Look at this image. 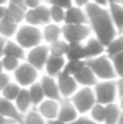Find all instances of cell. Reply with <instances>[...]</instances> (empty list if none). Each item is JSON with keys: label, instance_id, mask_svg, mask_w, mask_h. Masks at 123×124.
Returning a JSON list of instances; mask_svg holds the SVG:
<instances>
[{"label": "cell", "instance_id": "cell-21", "mask_svg": "<svg viewBox=\"0 0 123 124\" xmlns=\"http://www.w3.org/2000/svg\"><path fill=\"white\" fill-rule=\"evenodd\" d=\"M27 9L24 8L23 4H16V3H8L5 5V16L11 19L16 24H21L24 23V17Z\"/></svg>", "mask_w": 123, "mask_h": 124}, {"label": "cell", "instance_id": "cell-9", "mask_svg": "<svg viewBox=\"0 0 123 124\" xmlns=\"http://www.w3.org/2000/svg\"><path fill=\"white\" fill-rule=\"evenodd\" d=\"M24 23L33 26H39L41 28L42 25L48 24L49 21V7L48 4L42 3L39 7L33 8V9H27L24 17Z\"/></svg>", "mask_w": 123, "mask_h": 124}, {"label": "cell", "instance_id": "cell-29", "mask_svg": "<svg viewBox=\"0 0 123 124\" xmlns=\"http://www.w3.org/2000/svg\"><path fill=\"white\" fill-rule=\"evenodd\" d=\"M65 58L68 61H85L83 52H82V44H68Z\"/></svg>", "mask_w": 123, "mask_h": 124}, {"label": "cell", "instance_id": "cell-4", "mask_svg": "<svg viewBox=\"0 0 123 124\" xmlns=\"http://www.w3.org/2000/svg\"><path fill=\"white\" fill-rule=\"evenodd\" d=\"M87 66L90 67V70L93 71V74L95 75L97 81H111V79H118L115 71L113 69L110 57H107L106 54H101L95 58L86 61Z\"/></svg>", "mask_w": 123, "mask_h": 124}, {"label": "cell", "instance_id": "cell-16", "mask_svg": "<svg viewBox=\"0 0 123 124\" xmlns=\"http://www.w3.org/2000/svg\"><path fill=\"white\" fill-rule=\"evenodd\" d=\"M66 58L61 57V55H50L49 54L48 60H46L45 65L42 69V74L50 75V77H57L60 73L64 71L66 65Z\"/></svg>", "mask_w": 123, "mask_h": 124}, {"label": "cell", "instance_id": "cell-28", "mask_svg": "<svg viewBox=\"0 0 123 124\" xmlns=\"http://www.w3.org/2000/svg\"><path fill=\"white\" fill-rule=\"evenodd\" d=\"M86 117L94 124H103L105 123V106L95 103L86 115Z\"/></svg>", "mask_w": 123, "mask_h": 124}, {"label": "cell", "instance_id": "cell-37", "mask_svg": "<svg viewBox=\"0 0 123 124\" xmlns=\"http://www.w3.org/2000/svg\"><path fill=\"white\" fill-rule=\"evenodd\" d=\"M44 3V0H23V5L25 9H33Z\"/></svg>", "mask_w": 123, "mask_h": 124}, {"label": "cell", "instance_id": "cell-26", "mask_svg": "<svg viewBox=\"0 0 123 124\" xmlns=\"http://www.w3.org/2000/svg\"><path fill=\"white\" fill-rule=\"evenodd\" d=\"M119 53H123V33L118 34L105 45V54L107 57H113Z\"/></svg>", "mask_w": 123, "mask_h": 124}, {"label": "cell", "instance_id": "cell-19", "mask_svg": "<svg viewBox=\"0 0 123 124\" xmlns=\"http://www.w3.org/2000/svg\"><path fill=\"white\" fill-rule=\"evenodd\" d=\"M64 24H87V17L85 8L78 5H70L65 9Z\"/></svg>", "mask_w": 123, "mask_h": 124}, {"label": "cell", "instance_id": "cell-23", "mask_svg": "<svg viewBox=\"0 0 123 124\" xmlns=\"http://www.w3.org/2000/svg\"><path fill=\"white\" fill-rule=\"evenodd\" d=\"M13 104H15V107H16V110L20 115H24L25 112H28L31 108H33L32 102H31V99H29V94H28L27 88H21V90H20V93L17 94L16 99L13 100Z\"/></svg>", "mask_w": 123, "mask_h": 124}, {"label": "cell", "instance_id": "cell-10", "mask_svg": "<svg viewBox=\"0 0 123 124\" xmlns=\"http://www.w3.org/2000/svg\"><path fill=\"white\" fill-rule=\"evenodd\" d=\"M56 81H57L58 93H60L61 99H70V96L80 87L78 83L75 82L74 77L68 74V73H65V71L60 73V74L56 77Z\"/></svg>", "mask_w": 123, "mask_h": 124}, {"label": "cell", "instance_id": "cell-18", "mask_svg": "<svg viewBox=\"0 0 123 124\" xmlns=\"http://www.w3.org/2000/svg\"><path fill=\"white\" fill-rule=\"evenodd\" d=\"M123 120L122 102H114L105 106V123L103 124H119Z\"/></svg>", "mask_w": 123, "mask_h": 124}, {"label": "cell", "instance_id": "cell-25", "mask_svg": "<svg viewBox=\"0 0 123 124\" xmlns=\"http://www.w3.org/2000/svg\"><path fill=\"white\" fill-rule=\"evenodd\" d=\"M17 26H19V24H16L15 21L5 16L3 20H0V36L4 37L5 40H12L17 31Z\"/></svg>", "mask_w": 123, "mask_h": 124}, {"label": "cell", "instance_id": "cell-17", "mask_svg": "<svg viewBox=\"0 0 123 124\" xmlns=\"http://www.w3.org/2000/svg\"><path fill=\"white\" fill-rule=\"evenodd\" d=\"M73 77H74L75 82L78 83L80 87H93L97 82H98L95 78V75L93 74V71L90 70V67L87 66L86 61L81 65V67L73 74Z\"/></svg>", "mask_w": 123, "mask_h": 124}, {"label": "cell", "instance_id": "cell-32", "mask_svg": "<svg viewBox=\"0 0 123 124\" xmlns=\"http://www.w3.org/2000/svg\"><path fill=\"white\" fill-rule=\"evenodd\" d=\"M20 90H21V87H20L17 83H15L13 81H11L7 86L0 91V95H1L3 98H5L8 100H11V102H13V100L16 99L17 94L20 93Z\"/></svg>", "mask_w": 123, "mask_h": 124}, {"label": "cell", "instance_id": "cell-11", "mask_svg": "<svg viewBox=\"0 0 123 124\" xmlns=\"http://www.w3.org/2000/svg\"><path fill=\"white\" fill-rule=\"evenodd\" d=\"M58 107H60V100L45 98L42 102H40L34 108H36L37 112H39L46 122L50 124V123H54L56 120H57Z\"/></svg>", "mask_w": 123, "mask_h": 124}, {"label": "cell", "instance_id": "cell-24", "mask_svg": "<svg viewBox=\"0 0 123 124\" xmlns=\"http://www.w3.org/2000/svg\"><path fill=\"white\" fill-rule=\"evenodd\" d=\"M1 55H9V57H15V58H17V60H20V61H24L25 50L23 49L17 42H15L13 40H7Z\"/></svg>", "mask_w": 123, "mask_h": 124}, {"label": "cell", "instance_id": "cell-22", "mask_svg": "<svg viewBox=\"0 0 123 124\" xmlns=\"http://www.w3.org/2000/svg\"><path fill=\"white\" fill-rule=\"evenodd\" d=\"M0 115H3L4 117L12 120V122H20V119H21V115L17 112L13 102L3 98L1 95H0Z\"/></svg>", "mask_w": 123, "mask_h": 124}, {"label": "cell", "instance_id": "cell-44", "mask_svg": "<svg viewBox=\"0 0 123 124\" xmlns=\"http://www.w3.org/2000/svg\"><path fill=\"white\" fill-rule=\"evenodd\" d=\"M8 3H9V0H0V5H3V7H5Z\"/></svg>", "mask_w": 123, "mask_h": 124}, {"label": "cell", "instance_id": "cell-2", "mask_svg": "<svg viewBox=\"0 0 123 124\" xmlns=\"http://www.w3.org/2000/svg\"><path fill=\"white\" fill-rule=\"evenodd\" d=\"M95 102L98 104H110L123 100V78L111 81H98L93 86Z\"/></svg>", "mask_w": 123, "mask_h": 124}, {"label": "cell", "instance_id": "cell-3", "mask_svg": "<svg viewBox=\"0 0 123 124\" xmlns=\"http://www.w3.org/2000/svg\"><path fill=\"white\" fill-rule=\"evenodd\" d=\"M12 40L19 44L24 50H28L33 46H37L39 44H42V41H41V29L39 26L21 23L17 26V31Z\"/></svg>", "mask_w": 123, "mask_h": 124}, {"label": "cell", "instance_id": "cell-35", "mask_svg": "<svg viewBox=\"0 0 123 124\" xmlns=\"http://www.w3.org/2000/svg\"><path fill=\"white\" fill-rule=\"evenodd\" d=\"M110 60H111V65H113V69L115 71L116 77L123 78V53L113 55V57H110Z\"/></svg>", "mask_w": 123, "mask_h": 124}, {"label": "cell", "instance_id": "cell-40", "mask_svg": "<svg viewBox=\"0 0 123 124\" xmlns=\"http://www.w3.org/2000/svg\"><path fill=\"white\" fill-rule=\"evenodd\" d=\"M93 4L98 5V7H103V8H107V5H109V0H91Z\"/></svg>", "mask_w": 123, "mask_h": 124}, {"label": "cell", "instance_id": "cell-12", "mask_svg": "<svg viewBox=\"0 0 123 124\" xmlns=\"http://www.w3.org/2000/svg\"><path fill=\"white\" fill-rule=\"evenodd\" d=\"M80 117V114L77 112L75 107L72 104L69 99H61L60 100V107H58L57 120L54 123L58 124H68Z\"/></svg>", "mask_w": 123, "mask_h": 124}, {"label": "cell", "instance_id": "cell-13", "mask_svg": "<svg viewBox=\"0 0 123 124\" xmlns=\"http://www.w3.org/2000/svg\"><path fill=\"white\" fill-rule=\"evenodd\" d=\"M39 83L41 86V90H42L44 96H45V98L61 100L56 77H50V75H46V74H42V73H41L40 79H39Z\"/></svg>", "mask_w": 123, "mask_h": 124}, {"label": "cell", "instance_id": "cell-34", "mask_svg": "<svg viewBox=\"0 0 123 124\" xmlns=\"http://www.w3.org/2000/svg\"><path fill=\"white\" fill-rule=\"evenodd\" d=\"M66 48H68V44L62 38H60V40H57V41H54V42L48 45L49 54L50 55H61V57H65Z\"/></svg>", "mask_w": 123, "mask_h": 124}, {"label": "cell", "instance_id": "cell-31", "mask_svg": "<svg viewBox=\"0 0 123 124\" xmlns=\"http://www.w3.org/2000/svg\"><path fill=\"white\" fill-rule=\"evenodd\" d=\"M0 62H1L3 71L8 73V74H12L15 70L17 69V66L20 65L21 61L15 57H9V55H0Z\"/></svg>", "mask_w": 123, "mask_h": 124}, {"label": "cell", "instance_id": "cell-7", "mask_svg": "<svg viewBox=\"0 0 123 124\" xmlns=\"http://www.w3.org/2000/svg\"><path fill=\"white\" fill-rule=\"evenodd\" d=\"M91 36L87 24H62V40L66 44H82Z\"/></svg>", "mask_w": 123, "mask_h": 124}, {"label": "cell", "instance_id": "cell-5", "mask_svg": "<svg viewBox=\"0 0 123 124\" xmlns=\"http://www.w3.org/2000/svg\"><path fill=\"white\" fill-rule=\"evenodd\" d=\"M69 100L75 107L80 116H86L89 111L91 110V107L97 103L94 93H93V87H78Z\"/></svg>", "mask_w": 123, "mask_h": 124}, {"label": "cell", "instance_id": "cell-14", "mask_svg": "<svg viewBox=\"0 0 123 124\" xmlns=\"http://www.w3.org/2000/svg\"><path fill=\"white\" fill-rule=\"evenodd\" d=\"M82 52H83V60L87 61L105 54V45L94 36H90L85 42H82Z\"/></svg>", "mask_w": 123, "mask_h": 124}, {"label": "cell", "instance_id": "cell-45", "mask_svg": "<svg viewBox=\"0 0 123 124\" xmlns=\"http://www.w3.org/2000/svg\"><path fill=\"white\" fill-rule=\"evenodd\" d=\"M9 3H16V4H23V0H9Z\"/></svg>", "mask_w": 123, "mask_h": 124}, {"label": "cell", "instance_id": "cell-27", "mask_svg": "<svg viewBox=\"0 0 123 124\" xmlns=\"http://www.w3.org/2000/svg\"><path fill=\"white\" fill-rule=\"evenodd\" d=\"M20 122H21V124H49L39 112H37V110L34 107L31 108L28 112H25L24 115H21Z\"/></svg>", "mask_w": 123, "mask_h": 124}, {"label": "cell", "instance_id": "cell-15", "mask_svg": "<svg viewBox=\"0 0 123 124\" xmlns=\"http://www.w3.org/2000/svg\"><path fill=\"white\" fill-rule=\"evenodd\" d=\"M41 41L45 45L54 42V41L62 38V25L56 23H48L41 26Z\"/></svg>", "mask_w": 123, "mask_h": 124}, {"label": "cell", "instance_id": "cell-1", "mask_svg": "<svg viewBox=\"0 0 123 124\" xmlns=\"http://www.w3.org/2000/svg\"><path fill=\"white\" fill-rule=\"evenodd\" d=\"M85 12H86L87 17V25L91 31V36H94L103 45H106L109 41H111L118 34H122L115 28L107 8L98 7V5L90 3L85 7Z\"/></svg>", "mask_w": 123, "mask_h": 124}, {"label": "cell", "instance_id": "cell-20", "mask_svg": "<svg viewBox=\"0 0 123 124\" xmlns=\"http://www.w3.org/2000/svg\"><path fill=\"white\" fill-rule=\"evenodd\" d=\"M107 11L118 32L123 33V3L110 1L107 5Z\"/></svg>", "mask_w": 123, "mask_h": 124}, {"label": "cell", "instance_id": "cell-33", "mask_svg": "<svg viewBox=\"0 0 123 124\" xmlns=\"http://www.w3.org/2000/svg\"><path fill=\"white\" fill-rule=\"evenodd\" d=\"M48 7H49V21L62 25L64 19H65V8L56 7V5H48Z\"/></svg>", "mask_w": 123, "mask_h": 124}, {"label": "cell", "instance_id": "cell-46", "mask_svg": "<svg viewBox=\"0 0 123 124\" xmlns=\"http://www.w3.org/2000/svg\"><path fill=\"white\" fill-rule=\"evenodd\" d=\"M3 71V67H1V62H0V73Z\"/></svg>", "mask_w": 123, "mask_h": 124}, {"label": "cell", "instance_id": "cell-6", "mask_svg": "<svg viewBox=\"0 0 123 124\" xmlns=\"http://www.w3.org/2000/svg\"><path fill=\"white\" fill-rule=\"evenodd\" d=\"M41 75V71L34 69L32 65L27 63L25 61H21L17 69L11 74V78L15 83H17L21 88H27L31 85L39 82Z\"/></svg>", "mask_w": 123, "mask_h": 124}, {"label": "cell", "instance_id": "cell-8", "mask_svg": "<svg viewBox=\"0 0 123 124\" xmlns=\"http://www.w3.org/2000/svg\"><path fill=\"white\" fill-rule=\"evenodd\" d=\"M48 57H49L48 45H45V44H39L37 46H33V48L25 50L24 61L27 62V63L32 65V66H33L34 69H37L39 71L42 73L44 65H45Z\"/></svg>", "mask_w": 123, "mask_h": 124}, {"label": "cell", "instance_id": "cell-41", "mask_svg": "<svg viewBox=\"0 0 123 124\" xmlns=\"http://www.w3.org/2000/svg\"><path fill=\"white\" fill-rule=\"evenodd\" d=\"M12 123H15V122L7 119V117H4L3 115H0V124H12Z\"/></svg>", "mask_w": 123, "mask_h": 124}, {"label": "cell", "instance_id": "cell-42", "mask_svg": "<svg viewBox=\"0 0 123 124\" xmlns=\"http://www.w3.org/2000/svg\"><path fill=\"white\" fill-rule=\"evenodd\" d=\"M5 42H7V40H5L4 37H1V36H0V55L3 54V49H4Z\"/></svg>", "mask_w": 123, "mask_h": 124}, {"label": "cell", "instance_id": "cell-43", "mask_svg": "<svg viewBox=\"0 0 123 124\" xmlns=\"http://www.w3.org/2000/svg\"><path fill=\"white\" fill-rule=\"evenodd\" d=\"M5 17V7L0 5V20H3Z\"/></svg>", "mask_w": 123, "mask_h": 124}, {"label": "cell", "instance_id": "cell-39", "mask_svg": "<svg viewBox=\"0 0 123 124\" xmlns=\"http://www.w3.org/2000/svg\"><path fill=\"white\" fill-rule=\"evenodd\" d=\"M90 3H91V0H72L73 5H78V7H82V8H85Z\"/></svg>", "mask_w": 123, "mask_h": 124}, {"label": "cell", "instance_id": "cell-30", "mask_svg": "<svg viewBox=\"0 0 123 124\" xmlns=\"http://www.w3.org/2000/svg\"><path fill=\"white\" fill-rule=\"evenodd\" d=\"M27 90H28L29 99H31L32 106H33V107H36V106L39 104L40 102H42V100L45 99V96H44V93H42V90H41V86H40L39 82H36V83L31 85L29 87H27Z\"/></svg>", "mask_w": 123, "mask_h": 124}, {"label": "cell", "instance_id": "cell-47", "mask_svg": "<svg viewBox=\"0 0 123 124\" xmlns=\"http://www.w3.org/2000/svg\"><path fill=\"white\" fill-rule=\"evenodd\" d=\"M12 124H21V122H15V123H12Z\"/></svg>", "mask_w": 123, "mask_h": 124}, {"label": "cell", "instance_id": "cell-36", "mask_svg": "<svg viewBox=\"0 0 123 124\" xmlns=\"http://www.w3.org/2000/svg\"><path fill=\"white\" fill-rule=\"evenodd\" d=\"M44 3L48 5H56V7L65 8V9L72 5V0H44Z\"/></svg>", "mask_w": 123, "mask_h": 124}, {"label": "cell", "instance_id": "cell-38", "mask_svg": "<svg viewBox=\"0 0 123 124\" xmlns=\"http://www.w3.org/2000/svg\"><path fill=\"white\" fill-rule=\"evenodd\" d=\"M11 81H12L11 74H8V73H5V71H1V73H0V91H1L5 86H7V85Z\"/></svg>", "mask_w": 123, "mask_h": 124}]
</instances>
